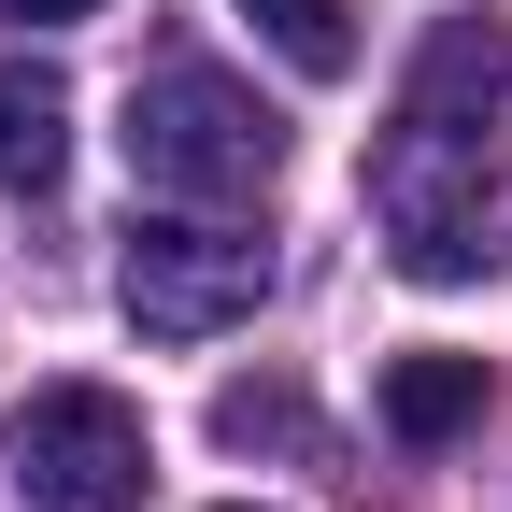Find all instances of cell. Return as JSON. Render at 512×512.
Here are the masks:
<instances>
[{"label": "cell", "instance_id": "cell-2", "mask_svg": "<svg viewBox=\"0 0 512 512\" xmlns=\"http://www.w3.org/2000/svg\"><path fill=\"white\" fill-rule=\"evenodd\" d=\"M271 171H285V114L256 100L242 72H214V57H157V72L128 86V185H143V200L228 214V200H256Z\"/></svg>", "mask_w": 512, "mask_h": 512}, {"label": "cell", "instance_id": "cell-9", "mask_svg": "<svg viewBox=\"0 0 512 512\" xmlns=\"http://www.w3.org/2000/svg\"><path fill=\"white\" fill-rule=\"evenodd\" d=\"M15 29H72V15H100V0H0Z\"/></svg>", "mask_w": 512, "mask_h": 512}, {"label": "cell", "instance_id": "cell-6", "mask_svg": "<svg viewBox=\"0 0 512 512\" xmlns=\"http://www.w3.org/2000/svg\"><path fill=\"white\" fill-rule=\"evenodd\" d=\"M384 427H399L413 456L456 441V427H484V356H399L384 370Z\"/></svg>", "mask_w": 512, "mask_h": 512}, {"label": "cell", "instance_id": "cell-8", "mask_svg": "<svg viewBox=\"0 0 512 512\" xmlns=\"http://www.w3.org/2000/svg\"><path fill=\"white\" fill-rule=\"evenodd\" d=\"M214 441H228V456H256V441H299V399H285V384H228V399H214Z\"/></svg>", "mask_w": 512, "mask_h": 512}, {"label": "cell", "instance_id": "cell-7", "mask_svg": "<svg viewBox=\"0 0 512 512\" xmlns=\"http://www.w3.org/2000/svg\"><path fill=\"white\" fill-rule=\"evenodd\" d=\"M242 15L271 29V43L299 57L313 86H342V72H356V15H342V0H242Z\"/></svg>", "mask_w": 512, "mask_h": 512}, {"label": "cell", "instance_id": "cell-4", "mask_svg": "<svg viewBox=\"0 0 512 512\" xmlns=\"http://www.w3.org/2000/svg\"><path fill=\"white\" fill-rule=\"evenodd\" d=\"M143 470H157V441L114 384H29V413H15L29 512H143Z\"/></svg>", "mask_w": 512, "mask_h": 512}, {"label": "cell", "instance_id": "cell-1", "mask_svg": "<svg viewBox=\"0 0 512 512\" xmlns=\"http://www.w3.org/2000/svg\"><path fill=\"white\" fill-rule=\"evenodd\" d=\"M370 228L413 285H484L512 256V157L484 100H427V86L399 100V128L370 143Z\"/></svg>", "mask_w": 512, "mask_h": 512}, {"label": "cell", "instance_id": "cell-3", "mask_svg": "<svg viewBox=\"0 0 512 512\" xmlns=\"http://www.w3.org/2000/svg\"><path fill=\"white\" fill-rule=\"evenodd\" d=\"M114 299H128V328H143V342H214V328H242V313L271 299V242H256V228H214V214L171 200V214L128 228Z\"/></svg>", "mask_w": 512, "mask_h": 512}, {"label": "cell", "instance_id": "cell-5", "mask_svg": "<svg viewBox=\"0 0 512 512\" xmlns=\"http://www.w3.org/2000/svg\"><path fill=\"white\" fill-rule=\"evenodd\" d=\"M72 171V86L57 72H0V200H43Z\"/></svg>", "mask_w": 512, "mask_h": 512}]
</instances>
